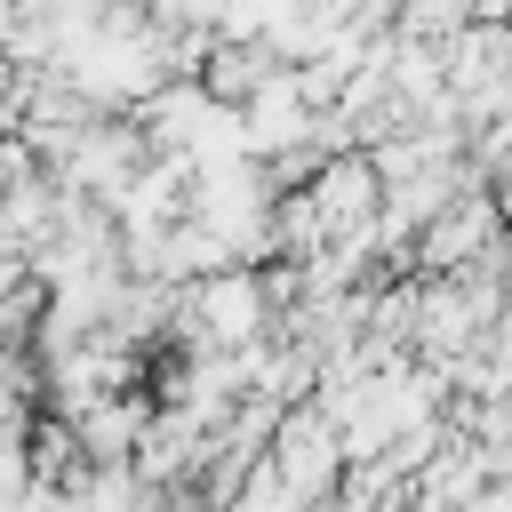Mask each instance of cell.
<instances>
[{
    "label": "cell",
    "instance_id": "obj_4",
    "mask_svg": "<svg viewBox=\"0 0 512 512\" xmlns=\"http://www.w3.org/2000/svg\"><path fill=\"white\" fill-rule=\"evenodd\" d=\"M216 112H224V104H216L200 80H168V88H160V96H152L136 120H144L152 152H184V160H192V144L208 136V120H216Z\"/></svg>",
    "mask_w": 512,
    "mask_h": 512
},
{
    "label": "cell",
    "instance_id": "obj_7",
    "mask_svg": "<svg viewBox=\"0 0 512 512\" xmlns=\"http://www.w3.org/2000/svg\"><path fill=\"white\" fill-rule=\"evenodd\" d=\"M464 24H472V0H400V40H432V48H448Z\"/></svg>",
    "mask_w": 512,
    "mask_h": 512
},
{
    "label": "cell",
    "instance_id": "obj_5",
    "mask_svg": "<svg viewBox=\"0 0 512 512\" xmlns=\"http://www.w3.org/2000/svg\"><path fill=\"white\" fill-rule=\"evenodd\" d=\"M72 432H80L88 464H136V456H144V432H152V408L128 400V392H112V400H96Z\"/></svg>",
    "mask_w": 512,
    "mask_h": 512
},
{
    "label": "cell",
    "instance_id": "obj_2",
    "mask_svg": "<svg viewBox=\"0 0 512 512\" xmlns=\"http://www.w3.org/2000/svg\"><path fill=\"white\" fill-rule=\"evenodd\" d=\"M344 432H336V416L328 408H288V424H280V440H272V472L288 480V496L296 504H328L336 496V480H344Z\"/></svg>",
    "mask_w": 512,
    "mask_h": 512
},
{
    "label": "cell",
    "instance_id": "obj_6",
    "mask_svg": "<svg viewBox=\"0 0 512 512\" xmlns=\"http://www.w3.org/2000/svg\"><path fill=\"white\" fill-rule=\"evenodd\" d=\"M272 72H280V56H272L264 40H216V56L200 64V88H208L224 112H248Z\"/></svg>",
    "mask_w": 512,
    "mask_h": 512
},
{
    "label": "cell",
    "instance_id": "obj_3",
    "mask_svg": "<svg viewBox=\"0 0 512 512\" xmlns=\"http://www.w3.org/2000/svg\"><path fill=\"white\" fill-rule=\"evenodd\" d=\"M312 120H320V104L304 96V80L280 64L264 88H256V104L240 112V136H248V160H280V152H296V144H312Z\"/></svg>",
    "mask_w": 512,
    "mask_h": 512
},
{
    "label": "cell",
    "instance_id": "obj_1",
    "mask_svg": "<svg viewBox=\"0 0 512 512\" xmlns=\"http://www.w3.org/2000/svg\"><path fill=\"white\" fill-rule=\"evenodd\" d=\"M144 168H152V136H144V120H136V112H120V120H96V128L80 136V152L56 168V184H64V192H80V200L120 208V192H128Z\"/></svg>",
    "mask_w": 512,
    "mask_h": 512
},
{
    "label": "cell",
    "instance_id": "obj_8",
    "mask_svg": "<svg viewBox=\"0 0 512 512\" xmlns=\"http://www.w3.org/2000/svg\"><path fill=\"white\" fill-rule=\"evenodd\" d=\"M472 24H512V0H472Z\"/></svg>",
    "mask_w": 512,
    "mask_h": 512
}]
</instances>
